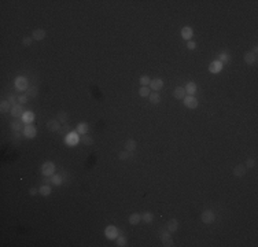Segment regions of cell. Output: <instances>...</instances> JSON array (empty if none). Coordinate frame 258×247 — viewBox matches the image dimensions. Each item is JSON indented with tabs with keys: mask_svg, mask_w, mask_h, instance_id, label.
<instances>
[{
	"mask_svg": "<svg viewBox=\"0 0 258 247\" xmlns=\"http://www.w3.org/2000/svg\"><path fill=\"white\" fill-rule=\"evenodd\" d=\"M41 173H43L46 177H50V176H54L55 173V163L54 162H44L41 165Z\"/></svg>",
	"mask_w": 258,
	"mask_h": 247,
	"instance_id": "1",
	"label": "cell"
},
{
	"mask_svg": "<svg viewBox=\"0 0 258 247\" xmlns=\"http://www.w3.org/2000/svg\"><path fill=\"white\" fill-rule=\"evenodd\" d=\"M15 88L18 89L19 92H26V89L29 88V82H27V80L25 77H22V76H19V77L15 78Z\"/></svg>",
	"mask_w": 258,
	"mask_h": 247,
	"instance_id": "2",
	"label": "cell"
},
{
	"mask_svg": "<svg viewBox=\"0 0 258 247\" xmlns=\"http://www.w3.org/2000/svg\"><path fill=\"white\" fill-rule=\"evenodd\" d=\"M118 234H119L118 228L114 227V225H109V227H106V229H105V236L107 239H110V240L118 238Z\"/></svg>",
	"mask_w": 258,
	"mask_h": 247,
	"instance_id": "3",
	"label": "cell"
},
{
	"mask_svg": "<svg viewBox=\"0 0 258 247\" xmlns=\"http://www.w3.org/2000/svg\"><path fill=\"white\" fill-rule=\"evenodd\" d=\"M78 135H77V132H69L67 133V136L65 137V143H66V146H69V147H74L75 144L78 143Z\"/></svg>",
	"mask_w": 258,
	"mask_h": 247,
	"instance_id": "4",
	"label": "cell"
},
{
	"mask_svg": "<svg viewBox=\"0 0 258 247\" xmlns=\"http://www.w3.org/2000/svg\"><path fill=\"white\" fill-rule=\"evenodd\" d=\"M201 218L205 224H212V222H214V220H216V214L213 213L212 210H205L203 213H202Z\"/></svg>",
	"mask_w": 258,
	"mask_h": 247,
	"instance_id": "5",
	"label": "cell"
},
{
	"mask_svg": "<svg viewBox=\"0 0 258 247\" xmlns=\"http://www.w3.org/2000/svg\"><path fill=\"white\" fill-rule=\"evenodd\" d=\"M36 133H37V131H36V126L32 124H27L25 128H23V136L27 137V139H33L34 136H36Z\"/></svg>",
	"mask_w": 258,
	"mask_h": 247,
	"instance_id": "6",
	"label": "cell"
},
{
	"mask_svg": "<svg viewBox=\"0 0 258 247\" xmlns=\"http://www.w3.org/2000/svg\"><path fill=\"white\" fill-rule=\"evenodd\" d=\"M183 100H184V104L188 107V109H197V107H198V100H197L195 96H190V95H188V96H185Z\"/></svg>",
	"mask_w": 258,
	"mask_h": 247,
	"instance_id": "7",
	"label": "cell"
},
{
	"mask_svg": "<svg viewBox=\"0 0 258 247\" xmlns=\"http://www.w3.org/2000/svg\"><path fill=\"white\" fill-rule=\"evenodd\" d=\"M222 70V63L220 61H213L210 65H209V72L213 73V74H217Z\"/></svg>",
	"mask_w": 258,
	"mask_h": 247,
	"instance_id": "8",
	"label": "cell"
},
{
	"mask_svg": "<svg viewBox=\"0 0 258 247\" xmlns=\"http://www.w3.org/2000/svg\"><path fill=\"white\" fill-rule=\"evenodd\" d=\"M47 129L50 132H58L61 129V122L58 120H50L47 122Z\"/></svg>",
	"mask_w": 258,
	"mask_h": 247,
	"instance_id": "9",
	"label": "cell"
},
{
	"mask_svg": "<svg viewBox=\"0 0 258 247\" xmlns=\"http://www.w3.org/2000/svg\"><path fill=\"white\" fill-rule=\"evenodd\" d=\"M150 86H151V89H153V91H159V89H162V86H163V80H162V78H154V80H151Z\"/></svg>",
	"mask_w": 258,
	"mask_h": 247,
	"instance_id": "10",
	"label": "cell"
},
{
	"mask_svg": "<svg viewBox=\"0 0 258 247\" xmlns=\"http://www.w3.org/2000/svg\"><path fill=\"white\" fill-rule=\"evenodd\" d=\"M32 39L36 41H40L43 39H46V30L44 29H34L32 33Z\"/></svg>",
	"mask_w": 258,
	"mask_h": 247,
	"instance_id": "11",
	"label": "cell"
},
{
	"mask_svg": "<svg viewBox=\"0 0 258 247\" xmlns=\"http://www.w3.org/2000/svg\"><path fill=\"white\" fill-rule=\"evenodd\" d=\"M10 113H11L12 117L19 118V117L23 116V113H25V111H23V109H22V106H21V104H15V106H12V109H11V111H10Z\"/></svg>",
	"mask_w": 258,
	"mask_h": 247,
	"instance_id": "12",
	"label": "cell"
},
{
	"mask_svg": "<svg viewBox=\"0 0 258 247\" xmlns=\"http://www.w3.org/2000/svg\"><path fill=\"white\" fill-rule=\"evenodd\" d=\"M192 36H194V30H192V27L185 26V27H183V29H181V37H183L184 40L190 41Z\"/></svg>",
	"mask_w": 258,
	"mask_h": 247,
	"instance_id": "13",
	"label": "cell"
},
{
	"mask_svg": "<svg viewBox=\"0 0 258 247\" xmlns=\"http://www.w3.org/2000/svg\"><path fill=\"white\" fill-rule=\"evenodd\" d=\"M256 61H257V55L253 51H247L245 54V62L247 65H254Z\"/></svg>",
	"mask_w": 258,
	"mask_h": 247,
	"instance_id": "14",
	"label": "cell"
},
{
	"mask_svg": "<svg viewBox=\"0 0 258 247\" xmlns=\"http://www.w3.org/2000/svg\"><path fill=\"white\" fill-rule=\"evenodd\" d=\"M246 170H247V168L245 165H236L235 168H233V175L236 177H243L246 175Z\"/></svg>",
	"mask_w": 258,
	"mask_h": 247,
	"instance_id": "15",
	"label": "cell"
},
{
	"mask_svg": "<svg viewBox=\"0 0 258 247\" xmlns=\"http://www.w3.org/2000/svg\"><path fill=\"white\" fill-rule=\"evenodd\" d=\"M173 96H174L176 99H178V100L184 99V98H185V89H184V86H177V88H174Z\"/></svg>",
	"mask_w": 258,
	"mask_h": 247,
	"instance_id": "16",
	"label": "cell"
},
{
	"mask_svg": "<svg viewBox=\"0 0 258 247\" xmlns=\"http://www.w3.org/2000/svg\"><path fill=\"white\" fill-rule=\"evenodd\" d=\"M185 93H188L190 96H194L195 93H197V89H198V86L195 82H188L187 85H185Z\"/></svg>",
	"mask_w": 258,
	"mask_h": 247,
	"instance_id": "17",
	"label": "cell"
},
{
	"mask_svg": "<svg viewBox=\"0 0 258 247\" xmlns=\"http://www.w3.org/2000/svg\"><path fill=\"white\" fill-rule=\"evenodd\" d=\"M22 121L23 122H25L26 125L27 124H32L33 121H34V113L33 111H25V113H23V116H22Z\"/></svg>",
	"mask_w": 258,
	"mask_h": 247,
	"instance_id": "18",
	"label": "cell"
},
{
	"mask_svg": "<svg viewBox=\"0 0 258 247\" xmlns=\"http://www.w3.org/2000/svg\"><path fill=\"white\" fill-rule=\"evenodd\" d=\"M177 228H178V221L176 220V218H173V220H169V222H168V225H166V229L170 232V234H174V232L177 231Z\"/></svg>",
	"mask_w": 258,
	"mask_h": 247,
	"instance_id": "19",
	"label": "cell"
},
{
	"mask_svg": "<svg viewBox=\"0 0 258 247\" xmlns=\"http://www.w3.org/2000/svg\"><path fill=\"white\" fill-rule=\"evenodd\" d=\"M11 109H12V106L8 100H2V103H0V110H2V113H8V111H11Z\"/></svg>",
	"mask_w": 258,
	"mask_h": 247,
	"instance_id": "20",
	"label": "cell"
},
{
	"mask_svg": "<svg viewBox=\"0 0 258 247\" xmlns=\"http://www.w3.org/2000/svg\"><path fill=\"white\" fill-rule=\"evenodd\" d=\"M136 146H137V143H136L135 140H132V139H129V140L125 141V150H126V151H129V152L135 151Z\"/></svg>",
	"mask_w": 258,
	"mask_h": 247,
	"instance_id": "21",
	"label": "cell"
},
{
	"mask_svg": "<svg viewBox=\"0 0 258 247\" xmlns=\"http://www.w3.org/2000/svg\"><path fill=\"white\" fill-rule=\"evenodd\" d=\"M51 192H52V190H51V187L47 185V184H44V185H41L39 188V194L43 196H48Z\"/></svg>",
	"mask_w": 258,
	"mask_h": 247,
	"instance_id": "22",
	"label": "cell"
},
{
	"mask_svg": "<svg viewBox=\"0 0 258 247\" xmlns=\"http://www.w3.org/2000/svg\"><path fill=\"white\" fill-rule=\"evenodd\" d=\"M140 220H142V215L137 214V213H133L129 215V224L130 225H137L140 222Z\"/></svg>",
	"mask_w": 258,
	"mask_h": 247,
	"instance_id": "23",
	"label": "cell"
},
{
	"mask_svg": "<svg viewBox=\"0 0 258 247\" xmlns=\"http://www.w3.org/2000/svg\"><path fill=\"white\" fill-rule=\"evenodd\" d=\"M75 132H77L78 135H87V132H88V125L85 124V122H80L77 125V129H75Z\"/></svg>",
	"mask_w": 258,
	"mask_h": 247,
	"instance_id": "24",
	"label": "cell"
},
{
	"mask_svg": "<svg viewBox=\"0 0 258 247\" xmlns=\"http://www.w3.org/2000/svg\"><path fill=\"white\" fill-rule=\"evenodd\" d=\"M56 120L59 121L61 124H67V121H69V116H67V113H66V111H59V113H58Z\"/></svg>",
	"mask_w": 258,
	"mask_h": 247,
	"instance_id": "25",
	"label": "cell"
},
{
	"mask_svg": "<svg viewBox=\"0 0 258 247\" xmlns=\"http://www.w3.org/2000/svg\"><path fill=\"white\" fill-rule=\"evenodd\" d=\"M150 102L153 103V104H158L161 102V95L158 92H153V93H150Z\"/></svg>",
	"mask_w": 258,
	"mask_h": 247,
	"instance_id": "26",
	"label": "cell"
},
{
	"mask_svg": "<svg viewBox=\"0 0 258 247\" xmlns=\"http://www.w3.org/2000/svg\"><path fill=\"white\" fill-rule=\"evenodd\" d=\"M22 122L23 121H19V120H17V121H14V122H11V129L14 132H21V129H22Z\"/></svg>",
	"mask_w": 258,
	"mask_h": 247,
	"instance_id": "27",
	"label": "cell"
},
{
	"mask_svg": "<svg viewBox=\"0 0 258 247\" xmlns=\"http://www.w3.org/2000/svg\"><path fill=\"white\" fill-rule=\"evenodd\" d=\"M153 220H154L153 213H144V214H142V221L144 222V224H151Z\"/></svg>",
	"mask_w": 258,
	"mask_h": 247,
	"instance_id": "28",
	"label": "cell"
},
{
	"mask_svg": "<svg viewBox=\"0 0 258 247\" xmlns=\"http://www.w3.org/2000/svg\"><path fill=\"white\" fill-rule=\"evenodd\" d=\"M26 95L29 96V98H36V96L39 95V91H37L36 86H29V88L26 89Z\"/></svg>",
	"mask_w": 258,
	"mask_h": 247,
	"instance_id": "29",
	"label": "cell"
},
{
	"mask_svg": "<svg viewBox=\"0 0 258 247\" xmlns=\"http://www.w3.org/2000/svg\"><path fill=\"white\" fill-rule=\"evenodd\" d=\"M170 232L168 231V229H159V239L161 240H166V239H170Z\"/></svg>",
	"mask_w": 258,
	"mask_h": 247,
	"instance_id": "30",
	"label": "cell"
},
{
	"mask_svg": "<svg viewBox=\"0 0 258 247\" xmlns=\"http://www.w3.org/2000/svg\"><path fill=\"white\" fill-rule=\"evenodd\" d=\"M217 61H220L222 63V62H229L231 61V55L228 54V52H221V54H218V59Z\"/></svg>",
	"mask_w": 258,
	"mask_h": 247,
	"instance_id": "31",
	"label": "cell"
},
{
	"mask_svg": "<svg viewBox=\"0 0 258 247\" xmlns=\"http://www.w3.org/2000/svg\"><path fill=\"white\" fill-rule=\"evenodd\" d=\"M150 88L148 86H142V88H140V91H139V95L142 96V98H148L150 96Z\"/></svg>",
	"mask_w": 258,
	"mask_h": 247,
	"instance_id": "32",
	"label": "cell"
},
{
	"mask_svg": "<svg viewBox=\"0 0 258 247\" xmlns=\"http://www.w3.org/2000/svg\"><path fill=\"white\" fill-rule=\"evenodd\" d=\"M51 181H52L54 185H61V184L63 183V179H62L61 175H54L52 179H51Z\"/></svg>",
	"mask_w": 258,
	"mask_h": 247,
	"instance_id": "33",
	"label": "cell"
},
{
	"mask_svg": "<svg viewBox=\"0 0 258 247\" xmlns=\"http://www.w3.org/2000/svg\"><path fill=\"white\" fill-rule=\"evenodd\" d=\"M130 158V152L129 151H121V152H118V159L119 161H126V159H129Z\"/></svg>",
	"mask_w": 258,
	"mask_h": 247,
	"instance_id": "34",
	"label": "cell"
},
{
	"mask_svg": "<svg viewBox=\"0 0 258 247\" xmlns=\"http://www.w3.org/2000/svg\"><path fill=\"white\" fill-rule=\"evenodd\" d=\"M126 243H128V239H126L125 236H118V238H117V246L118 247H125Z\"/></svg>",
	"mask_w": 258,
	"mask_h": 247,
	"instance_id": "35",
	"label": "cell"
},
{
	"mask_svg": "<svg viewBox=\"0 0 258 247\" xmlns=\"http://www.w3.org/2000/svg\"><path fill=\"white\" fill-rule=\"evenodd\" d=\"M150 82H151V78L148 77V76H142V77H140V84H142L143 86H148Z\"/></svg>",
	"mask_w": 258,
	"mask_h": 247,
	"instance_id": "36",
	"label": "cell"
},
{
	"mask_svg": "<svg viewBox=\"0 0 258 247\" xmlns=\"http://www.w3.org/2000/svg\"><path fill=\"white\" fill-rule=\"evenodd\" d=\"M256 159H253V158H249L246 161V163H245V166L246 168H250V169H253V168H256Z\"/></svg>",
	"mask_w": 258,
	"mask_h": 247,
	"instance_id": "37",
	"label": "cell"
},
{
	"mask_svg": "<svg viewBox=\"0 0 258 247\" xmlns=\"http://www.w3.org/2000/svg\"><path fill=\"white\" fill-rule=\"evenodd\" d=\"M32 41H33L32 37H29V36H27V37H23L22 44H23V46H25V47H29V46H32Z\"/></svg>",
	"mask_w": 258,
	"mask_h": 247,
	"instance_id": "38",
	"label": "cell"
},
{
	"mask_svg": "<svg viewBox=\"0 0 258 247\" xmlns=\"http://www.w3.org/2000/svg\"><path fill=\"white\" fill-rule=\"evenodd\" d=\"M82 143L85 146H91L92 144V137H89L88 135H84V139H82Z\"/></svg>",
	"mask_w": 258,
	"mask_h": 247,
	"instance_id": "39",
	"label": "cell"
},
{
	"mask_svg": "<svg viewBox=\"0 0 258 247\" xmlns=\"http://www.w3.org/2000/svg\"><path fill=\"white\" fill-rule=\"evenodd\" d=\"M7 100H8V102L11 103V106H15L17 102H18V98H17L15 95H10V96H8V99H7Z\"/></svg>",
	"mask_w": 258,
	"mask_h": 247,
	"instance_id": "40",
	"label": "cell"
},
{
	"mask_svg": "<svg viewBox=\"0 0 258 247\" xmlns=\"http://www.w3.org/2000/svg\"><path fill=\"white\" fill-rule=\"evenodd\" d=\"M162 245L165 246V247H172V246H174V242H173V239H166V240H163L162 242Z\"/></svg>",
	"mask_w": 258,
	"mask_h": 247,
	"instance_id": "41",
	"label": "cell"
},
{
	"mask_svg": "<svg viewBox=\"0 0 258 247\" xmlns=\"http://www.w3.org/2000/svg\"><path fill=\"white\" fill-rule=\"evenodd\" d=\"M187 47H188V50H195L197 48V43L195 41H192V40H190L187 43Z\"/></svg>",
	"mask_w": 258,
	"mask_h": 247,
	"instance_id": "42",
	"label": "cell"
},
{
	"mask_svg": "<svg viewBox=\"0 0 258 247\" xmlns=\"http://www.w3.org/2000/svg\"><path fill=\"white\" fill-rule=\"evenodd\" d=\"M27 98H29V96H27L26 93H25V95H19L18 102H19V103H26V102H27Z\"/></svg>",
	"mask_w": 258,
	"mask_h": 247,
	"instance_id": "43",
	"label": "cell"
},
{
	"mask_svg": "<svg viewBox=\"0 0 258 247\" xmlns=\"http://www.w3.org/2000/svg\"><path fill=\"white\" fill-rule=\"evenodd\" d=\"M36 194H39V190H36V188H30L29 190V195H36Z\"/></svg>",
	"mask_w": 258,
	"mask_h": 247,
	"instance_id": "44",
	"label": "cell"
},
{
	"mask_svg": "<svg viewBox=\"0 0 258 247\" xmlns=\"http://www.w3.org/2000/svg\"><path fill=\"white\" fill-rule=\"evenodd\" d=\"M22 136H21V132H15V135H14V140H21Z\"/></svg>",
	"mask_w": 258,
	"mask_h": 247,
	"instance_id": "45",
	"label": "cell"
},
{
	"mask_svg": "<svg viewBox=\"0 0 258 247\" xmlns=\"http://www.w3.org/2000/svg\"><path fill=\"white\" fill-rule=\"evenodd\" d=\"M44 183H46L47 185H50V183H52V181H51V179H44Z\"/></svg>",
	"mask_w": 258,
	"mask_h": 247,
	"instance_id": "46",
	"label": "cell"
},
{
	"mask_svg": "<svg viewBox=\"0 0 258 247\" xmlns=\"http://www.w3.org/2000/svg\"><path fill=\"white\" fill-rule=\"evenodd\" d=\"M257 51H258V48H257V46H254V48H253V52H254V54H256V55H257Z\"/></svg>",
	"mask_w": 258,
	"mask_h": 247,
	"instance_id": "47",
	"label": "cell"
}]
</instances>
